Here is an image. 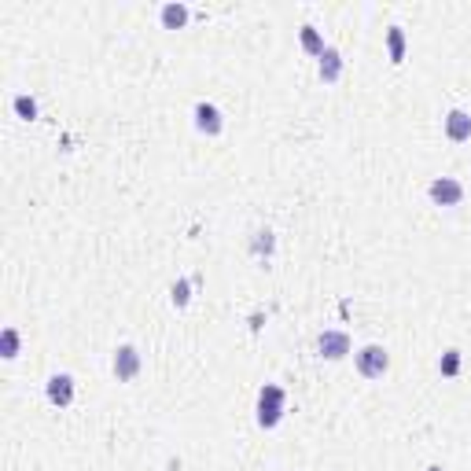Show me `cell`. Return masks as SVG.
<instances>
[{
    "label": "cell",
    "mask_w": 471,
    "mask_h": 471,
    "mask_svg": "<svg viewBox=\"0 0 471 471\" xmlns=\"http://www.w3.org/2000/svg\"><path fill=\"white\" fill-rule=\"evenodd\" d=\"M284 416V390L277 383H265L258 390V424L261 427H277Z\"/></svg>",
    "instance_id": "6da1fadb"
},
{
    "label": "cell",
    "mask_w": 471,
    "mask_h": 471,
    "mask_svg": "<svg viewBox=\"0 0 471 471\" xmlns=\"http://www.w3.org/2000/svg\"><path fill=\"white\" fill-rule=\"evenodd\" d=\"M387 369H390V357H387L383 346H364V350L357 353V372H361V376L379 379Z\"/></svg>",
    "instance_id": "7a4b0ae2"
},
{
    "label": "cell",
    "mask_w": 471,
    "mask_h": 471,
    "mask_svg": "<svg viewBox=\"0 0 471 471\" xmlns=\"http://www.w3.org/2000/svg\"><path fill=\"white\" fill-rule=\"evenodd\" d=\"M427 195H431L438 206H456V203L464 199V188L456 185L453 177H435V180H431V188H427Z\"/></svg>",
    "instance_id": "3957f363"
},
{
    "label": "cell",
    "mask_w": 471,
    "mask_h": 471,
    "mask_svg": "<svg viewBox=\"0 0 471 471\" xmlns=\"http://www.w3.org/2000/svg\"><path fill=\"white\" fill-rule=\"evenodd\" d=\"M195 125H199V133H206V137H217L221 129H225L221 111L214 107V103H195Z\"/></svg>",
    "instance_id": "277c9868"
},
{
    "label": "cell",
    "mask_w": 471,
    "mask_h": 471,
    "mask_svg": "<svg viewBox=\"0 0 471 471\" xmlns=\"http://www.w3.org/2000/svg\"><path fill=\"white\" fill-rule=\"evenodd\" d=\"M317 346H321L324 357L339 361V357H346V353H350V335H346V332H324Z\"/></svg>",
    "instance_id": "5b68a950"
},
{
    "label": "cell",
    "mask_w": 471,
    "mask_h": 471,
    "mask_svg": "<svg viewBox=\"0 0 471 471\" xmlns=\"http://www.w3.org/2000/svg\"><path fill=\"white\" fill-rule=\"evenodd\" d=\"M137 372H140V353L133 346H118V353H114V376L118 379H133Z\"/></svg>",
    "instance_id": "8992f818"
},
{
    "label": "cell",
    "mask_w": 471,
    "mask_h": 471,
    "mask_svg": "<svg viewBox=\"0 0 471 471\" xmlns=\"http://www.w3.org/2000/svg\"><path fill=\"white\" fill-rule=\"evenodd\" d=\"M74 398V379L70 376H52L48 379V401L52 405H70Z\"/></svg>",
    "instance_id": "52a82bcc"
},
{
    "label": "cell",
    "mask_w": 471,
    "mask_h": 471,
    "mask_svg": "<svg viewBox=\"0 0 471 471\" xmlns=\"http://www.w3.org/2000/svg\"><path fill=\"white\" fill-rule=\"evenodd\" d=\"M446 137H449V140H468V137H471V114H468V111H449V118H446Z\"/></svg>",
    "instance_id": "ba28073f"
},
{
    "label": "cell",
    "mask_w": 471,
    "mask_h": 471,
    "mask_svg": "<svg viewBox=\"0 0 471 471\" xmlns=\"http://www.w3.org/2000/svg\"><path fill=\"white\" fill-rule=\"evenodd\" d=\"M339 74H343V56H339V48H324L321 77H324V82H339Z\"/></svg>",
    "instance_id": "9c48e42d"
},
{
    "label": "cell",
    "mask_w": 471,
    "mask_h": 471,
    "mask_svg": "<svg viewBox=\"0 0 471 471\" xmlns=\"http://www.w3.org/2000/svg\"><path fill=\"white\" fill-rule=\"evenodd\" d=\"M188 22V8L185 4H162V26L166 30H180Z\"/></svg>",
    "instance_id": "30bf717a"
},
{
    "label": "cell",
    "mask_w": 471,
    "mask_h": 471,
    "mask_svg": "<svg viewBox=\"0 0 471 471\" xmlns=\"http://www.w3.org/2000/svg\"><path fill=\"white\" fill-rule=\"evenodd\" d=\"M387 48H390V63L405 59V33H401V26H390V30H387Z\"/></svg>",
    "instance_id": "8fae6325"
},
{
    "label": "cell",
    "mask_w": 471,
    "mask_h": 471,
    "mask_svg": "<svg viewBox=\"0 0 471 471\" xmlns=\"http://www.w3.org/2000/svg\"><path fill=\"white\" fill-rule=\"evenodd\" d=\"M302 48L309 52V56H324V37L317 33V26H302Z\"/></svg>",
    "instance_id": "7c38bea8"
},
{
    "label": "cell",
    "mask_w": 471,
    "mask_h": 471,
    "mask_svg": "<svg viewBox=\"0 0 471 471\" xmlns=\"http://www.w3.org/2000/svg\"><path fill=\"white\" fill-rule=\"evenodd\" d=\"M0 353H4V357H15V353H19V332L15 328L0 332Z\"/></svg>",
    "instance_id": "4fadbf2b"
},
{
    "label": "cell",
    "mask_w": 471,
    "mask_h": 471,
    "mask_svg": "<svg viewBox=\"0 0 471 471\" xmlns=\"http://www.w3.org/2000/svg\"><path fill=\"white\" fill-rule=\"evenodd\" d=\"M438 369H442V376H456V372H461V350H446V353H442Z\"/></svg>",
    "instance_id": "5bb4252c"
},
{
    "label": "cell",
    "mask_w": 471,
    "mask_h": 471,
    "mask_svg": "<svg viewBox=\"0 0 471 471\" xmlns=\"http://www.w3.org/2000/svg\"><path fill=\"white\" fill-rule=\"evenodd\" d=\"M15 114H19V118H30V122H33V118H37V103H33L30 96H15Z\"/></svg>",
    "instance_id": "9a60e30c"
},
{
    "label": "cell",
    "mask_w": 471,
    "mask_h": 471,
    "mask_svg": "<svg viewBox=\"0 0 471 471\" xmlns=\"http://www.w3.org/2000/svg\"><path fill=\"white\" fill-rule=\"evenodd\" d=\"M188 291H192L188 280H177V284H173V306H188V298H192Z\"/></svg>",
    "instance_id": "2e32d148"
},
{
    "label": "cell",
    "mask_w": 471,
    "mask_h": 471,
    "mask_svg": "<svg viewBox=\"0 0 471 471\" xmlns=\"http://www.w3.org/2000/svg\"><path fill=\"white\" fill-rule=\"evenodd\" d=\"M254 251H272V232H258V240H254Z\"/></svg>",
    "instance_id": "e0dca14e"
},
{
    "label": "cell",
    "mask_w": 471,
    "mask_h": 471,
    "mask_svg": "<svg viewBox=\"0 0 471 471\" xmlns=\"http://www.w3.org/2000/svg\"><path fill=\"white\" fill-rule=\"evenodd\" d=\"M427 471H442V468H427Z\"/></svg>",
    "instance_id": "ac0fdd59"
}]
</instances>
